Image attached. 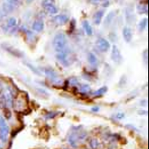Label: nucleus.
I'll return each mask as SVG.
<instances>
[{"label": "nucleus", "instance_id": "obj_6", "mask_svg": "<svg viewBox=\"0 0 149 149\" xmlns=\"http://www.w3.org/2000/svg\"><path fill=\"white\" fill-rule=\"evenodd\" d=\"M53 21L57 25H63L69 22V17L65 15H58L53 18Z\"/></svg>", "mask_w": 149, "mask_h": 149}, {"label": "nucleus", "instance_id": "obj_24", "mask_svg": "<svg viewBox=\"0 0 149 149\" xmlns=\"http://www.w3.org/2000/svg\"><path fill=\"white\" fill-rule=\"evenodd\" d=\"M148 51L147 50H145V52L143 53V59L145 61V63H148Z\"/></svg>", "mask_w": 149, "mask_h": 149}, {"label": "nucleus", "instance_id": "obj_20", "mask_svg": "<svg viewBox=\"0 0 149 149\" xmlns=\"http://www.w3.org/2000/svg\"><path fill=\"white\" fill-rule=\"evenodd\" d=\"M77 137L74 135H72L69 139V142L72 147H75L77 145Z\"/></svg>", "mask_w": 149, "mask_h": 149}, {"label": "nucleus", "instance_id": "obj_2", "mask_svg": "<svg viewBox=\"0 0 149 149\" xmlns=\"http://www.w3.org/2000/svg\"><path fill=\"white\" fill-rule=\"evenodd\" d=\"M95 46H96L97 49L101 53H106L110 48V44L109 41L103 37L98 38L97 40L95 42Z\"/></svg>", "mask_w": 149, "mask_h": 149}, {"label": "nucleus", "instance_id": "obj_11", "mask_svg": "<svg viewBox=\"0 0 149 149\" xmlns=\"http://www.w3.org/2000/svg\"><path fill=\"white\" fill-rule=\"evenodd\" d=\"M88 63H90L91 65H92V66H96V65H97V58L96 56L94 55L93 53H88Z\"/></svg>", "mask_w": 149, "mask_h": 149}, {"label": "nucleus", "instance_id": "obj_13", "mask_svg": "<svg viewBox=\"0 0 149 149\" xmlns=\"http://www.w3.org/2000/svg\"><path fill=\"white\" fill-rule=\"evenodd\" d=\"M56 59L61 62L62 64L63 65H65V63H67V58H68V56H67L66 53L65 52H63V53H58L56 55Z\"/></svg>", "mask_w": 149, "mask_h": 149}, {"label": "nucleus", "instance_id": "obj_21", "mask_svg": "<svg viewBox=\"0 0 149 149\" xmlns=\"http://www.w3.org/2000/svg\"><path fill=\"white\" fill-rule=\"evenodd\" d=\"M90 146L92 149L97 148L98 146H99V142L97 139H92L90 141Z\"/></svg>", "mask_w": 149, "mask_h": 149}, {"label": "nucleus", "instance_id": "obj_4", "mask_svg": "<svg viewBox=\"0 0 149 149\" xmlns=\"http://www.w3.org/2000/svg\"><path fill=\"white\" fill-rule=\"evenodd\" d=\"M17 24H18V22L15 18H10L6 22V24L2 26V28L6 32L15 33L17 30V26H18Z\"/></svg>", "mask_w": 149, "mask_h": 149}, {"label": "nucleus", "instance_id": "obj_18", "mask_svg": "<svg viewBox=\"0 0 149 149\" xmlns=\"http://www.w3.org/2000/svg\"><path fill=\"white\" fill-rule=\"evenodd\" d=\"M3 2L7 3L9 6L14 7L15 8H18L20 5V1L19 0H3Z\"/></svg>", "mask_w": 149, "mask_h": 149}, {"label": "nucleus", "instance_id": "obj_15", "mask_svg": "<svg viewBox=\"0 0 149 149\" xmlns=\"http://www.w3.org/2000/svg\"><path fill=\"white\" fill-rule=\"evenodd\" d=\"M114 16H115V14H114L113 12H110L107 15V16L106 17V19L104 21V26L105 27H108L109 25H110V24L113 22V19L114 18Z\"/></svg>", "mask_w": 149, "mask_h": 149}, {"label": "nucleus", "instance_id": "obj_5", "mask_svg": "<svg viewBox=\"0 0 149 149\" xmlns=\"http://www.w3.org/2000/svg\"><path fill=\"white\" fill-rule=\"evenodd\" d=\"M111 59L115 63H121L123 61V56L120 49L116 45H113L111 50Z\"/></svg>", "mask_w": 149, "mask_h": 149}, {"label": "nucleus", "instance_id": "obj_9", "mask_svg": "<svg viewBox=\"0 0 149 149\" xmlns=\"http://www.w3.org/2000/svg\"><path fill=\"white\" fill-rule=\"evenodd\" d=\"M104 10H98L95 13H94V16H93V20H94V23L96 24V25H99L100 23H101V21H102V18L104 15Z\"/></svg>", "mask_w": 149, "mask_h": 149}, {"label": "nucleus", "instance_id": "obj_12", "mask_svg": "<svg viewBox=\"0 0 149 149\" xmlns=\"http://www.w3.org/2000/svg\"><path fill=\"white\" fill-rule=\"evenodd\" d=\"M137 10L140 14L147 15L148 13V6L147 3H140L137 6Z\"/></svg>", "mask_w": 149, "mask_h": 149}, {"label": "nucleus", "instance_id": "obj_17", "mask_svg": "<svg viewBox=\"0 0 149 149\" xmlns=\"http://www.w3.org/2000/svg\"><path fill=\"white\" fill-rule=\"evenodd\" d=\"M107 91V86H104L102 88H99L98 90H97L96 91H94L93 95L94 96H96V97H99V96H101L103 94H104Z\"/></svg>", "mask_w": 149, "mask_h": 149}, {"label": "nucleus", "instance_id": "obj_3", "mask_svg": "<svg viewBox=\"0 0 149 149\" xmlns=\"http://www.w3.org/2000/svg\"><path fill=\"white\" fill-rule=\"evenodd\" d=\"M42 6L49 14L55 15L58 12V8L55 6V0H43Z\"/></svg>", "mask_w": 149, "mask_h": 149}, {"label": "nucleus", "instance_id": "obj_1", "mask_svg": "<svg viewBox=\"0 0 149 149\" xmlns=\"http://www.w3.org/2000/svg\"><path fill=\"white\" fill-rule=\"evenodd\" d=\"M67 43H68V40H67L66 36L63 33H57L53 39V46L57 53H63V52H65Z\"/></svg>", "mask_w": 149, "mask_h": 149}, {"label": "nucleus", "instance_id": "obj_19", "mask_svg": "<svg viewBox=\"0 0 149 149\" xmlns=\"http://www.w3.org/2000/svg\"><path fill=\"white\" fill-rule=\"evenodd\" d=\"M148 25V19L147 18H143L140 21L139 24V31L142 32L146 28Z\"/></svg>", "mask_w": 149, "mask_h": 149}, {"label": "nucleus", "instance_id": "obj_22", "mask_svg": "<svg viewBox=\"0 0 149 149\" xmlns=\"http://www.w3.org/2000/svg\"><path fill=\"white\" fill-rule=\"evenodd\" d=\"M90 87H89V85H87V84H84L81 88V91H82L83 92H88V91H90Z\"/></svg>", "mask_w": 149, "mask_h": 149}, {"label": "nucleus", "instance_id": "obj_27", "mask_svg": "<svg viewBox=\"0 0 149 149\" xmlns=\"http://www.w3.org/2000/svg\"><path fill=\"white\" fill-rule=\"evenodd\" d=\"M94 1H100V0H94Z\"/></svg>", "mask_w": 149, "mask_h": 149}, {"label": "nucleus", "instance_id": "obj_7", "mask_svg": "<svg viewBox=\"0 0 149 149\" xmlns=\"http://www.w3.org/2000/svg\"><path fill=\"white\" fill-rule=\"evenodd\" d=\"M122 33H123V37L124 40L126 43L131 42L132 39V32L131 28H129V27H124Z\"/></svg>", "mask_w": 149, "mask_h": 149}, {"label": "nucleus", "instance_id": "obj_14", "mask_svg": "<svg viewBox=\"0 0 149 149\" xmlns=\"http://www.w3.org/2000/svg\"><path fill=\"white\" fill-rule=\"evenodd\" d=\"M82 25L85 33L89 36L92 35L93 30H92V28H91V24H89V22L85 20V21H84V22H82Z\"/></svg>", "mask_w": 149, "mask_h": 149}, {"label": "nucleus", "instance_id": "obj_23", "mask_svg": "<svg viewBox=\"0 0 149 149\" xmlns=\"http://www.w3.org/2000/svg\"><path fill=\"white\" fill-rule=\"evenodd\" d=\"M7 126L6 120H5L3 116H2L1 115H0V127H1V126Z\"/></svg>", "mask_w": 149, "mask_h": 149}, {"label": "nucleus", "instance_id": "obj_25", "mask_svg": "<svg viewBox=\"0 0 149 149\" xmlns=\"http://www.w3.org/2000/svg\"><path fill=\"white\" fill-rule=\"evenodd\" d=\"M91 110H93V111H94V112H97L98 110H99V108H98V107H93L92 109H91Z\"/></svg>", "mask_w": 149, "mask_h": 149}, {"label": "nucleus", "instance_id": "obj_10", "mask_svg": "<svg viewBox=\"0 0 149 149\" xmlns=\"http://www.w3.org/2000/svg\"><path fill=\"white\" fill-rule=\"evenodd\" d=\"M32 29L36 32H41L44 29V23L42 20H35L32 24Z\"/></svg>", "mask_w": 149, "mask_h": 149}, {"label": "nucleus", "instance_id": "obj_8", "mask_svg": "<svg viewBox=\"0 0 149 149\" xmlns=\"http://www.w3.org/2000/svg\"><path fill=\"white\" fill-rule=\"evenodd\" d=\"M8 133H9V127L8 126L0 127V139L2 142H6L7 141Z\"/></svg>", "mask_w": 149, "mask_h": 149}, {"label": "nucleus", "instance_id": "obj_16", "mask_svg": "<svg viewBox=\"0 0 149 149\" xmlns=\"http://www.w3.org/2000/svg\"><path fill=\"white\" fill-rule=\"evenodd\" d=\"M5 97H6V103L8 104V106H12V102H13V99H12V94L11 91L8 90H6V93H5Z\"/></svg>", "mask_w": 149, "mask_h": 149}, {"label": "nucleus", "instance_id": "obj_26", "mask_svg": "<svg viewBox=\"0 0 149 149\" xmlns=\"http://www.w3.org/2000/svg\"><path fill=\"white\" fill-rule=\"evenodd\" d=\"M31 1H33V0H28V2H31Z\"/></svg>", "mask_w": 149, "mask_h": 149}]
</instances>
